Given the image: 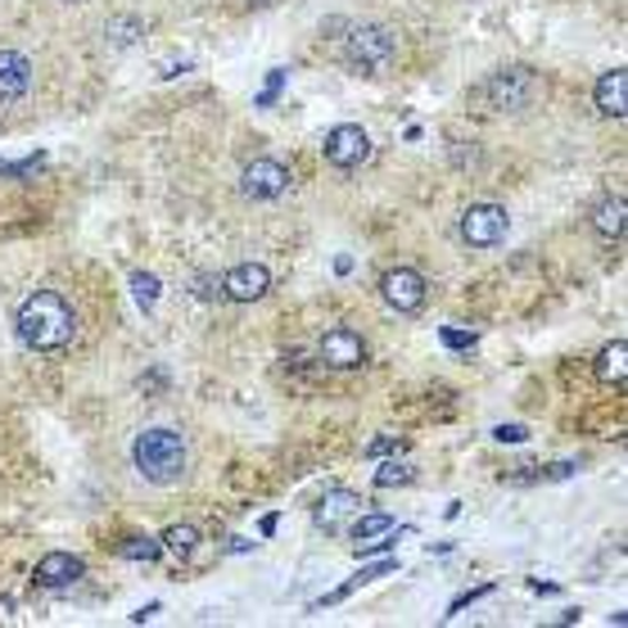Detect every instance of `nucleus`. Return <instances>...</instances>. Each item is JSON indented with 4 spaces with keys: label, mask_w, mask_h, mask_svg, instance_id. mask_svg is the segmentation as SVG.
<instances>
[{
    "label": "nucleus",
    "mask_w": 628,
    "mask_h": 628,
    "mask_svg": "<svg viewBox=\"0 0 628 628\" xmlns=\"http://www.w3.org/2000/svg\"><path fill=\"white\" fill-rule=\"evenodd\" d=\"M19 339L28 348H37V353H54V348L73 343L78 335V312L73 303H68L59 290H37L23 308H19Z\"/></svg>",
    "instance_id": "f257e3e1"
},
{
    "label": "nucleus",
    "mask_w": 628,
    "mask_h": 628,
    "mask_svg": "<svg viewBox=\"0 0 628 628\" xmlns=\"http://www.w3.org/2000/svg\"><path fill=\"white\" fill-rule=\"evenodd\" d=\"M131 466L141 470L150 484H177L181 475H186V466H190V448H186V439L177 435V430H168V426H154V430H141L136 435V443H131Z\"/></svg>",
    "instance_id": "f03ea898"
},
{
    "label": "nucleus",
    "mask_w": 628,
    "mask_h": 628,
    "mask_svg": "<svg viewBox=\"0 0 628 628\" xmlns=\"http://www.w3.org/2000/svg\"><path fill=\"white\" fill-rule=\"evenodd\" d=\"M538 87H542V82H538L534 68L516 63V68H498V73H488V78L470 91V100H475L484 113H520V109L534 104Z\"/></svg>",
    "instance_id": "7ed1b4c3"
},
{
    "label": "nucleus",
    "mask_w": 628,
    "mask_h": 628,
    "mask_svg": "<svg viewBox=\"0 0 628 628\" xmlns=\"http://www.w3.org/2000/svg\"><path fill=\"white\" fill-rule=\"evenodd\" d=\"M393 59H398V37L389 28H380V23H362L343 41V63L353 68V73H362V78L389 73Z\"/></svg>",
    "instance_id": "20e7f679"
},
{
    "label": "nucleus",
    "mask_w": 628,
    "mask_h": 628,
    "mask_svg": "<svg viewBox=\"0 0 628 628\" xmlns=\"http://www.w3.org/2000/svg\"><path fill=\"white\" fill-rule=\"evenodd\" d=\"M507 227H511V218H507L502 203H470L466 213H461V240L475 245V249L502 245L507 240Z\"/></svg>",
    "instance_id": "39448f33"
},
{
    "label": "nucleus",
    "mask_w": 628,
    "mask_h": 628,
    "mask_svg": "<svg viewBox=\"0 0 628 628\" xmlns=\"http://www.w3.org/2000/svg\"><path fill=\"white\" fill-rule=\"evenodd\" d=\"M326 163L339 168V172H353L371 159V136L358 127V122H339L330 136H326V146H321Z\"/></svg>",
    "instance_id": "423d86ee"
},
{
    "label": "nucleus",
    "mask_w": 628,
    "mask_h": 628,
    "mask_svg": "<svg viewBox=\"0 0 628 628\" xmlns=\"http://www.w3.org/2000/svg\"><path fill=\"white\" fill-rule=\"evenodd\" d=\"M426 276L416 271V267H393V271H385L380 276V299L393 308V312H402V317H411V312H421L426 308Z\"/></svg>",
    "instance_id": "0eeeda50"
},
{
    "label": "nucleus",
    "mask_w": 628,
    "mask_h": 628,
    "mask_svg": "<svg viewBox=\"0 0 628 628\" xmlns=\"http://www.w3.org/2000/svg\"><path fill=\"white\" fill-rule=\"evenodd\" d=\"M317 353H321V362L335 367V371H358V367H367V343H362L358 330H348V326L326 330V339H321Z\"/></svg>",
    "instance_id": "6e6552de"
},
{
    "label": "nucleus",
    "mask_w": 628,
    "mask_h": 628,
    "mask_svg": "<svg viewBox=\"0 0 628 628\" xmlns=\"http://www.w3.org/2000/svg\"><path fill=\"white\" fill-rule=\"evenodd\" d=\"M290 172L276 163V159H253L245 172H240V190L249 195V199H281L286 190H290Z\"/></svg>",
    "instance_id": "1a4fd4ad"
},
{
    "label": "nucleus",
    "mask_w": 628,
    "mask_h": 628,
    "mask_svg": "<svg viewBox=\"0 0 628 628\" xmlns=\"http://www.w3.org/2000/svg\"><path fill=\"white\" fill-rule=\"evenodd\" d=\"M271 290V271L262 262H236L227 276H222V295L236 299V303H253Z\"/></svg>",
    "instance_id": "9d476101"
},
{
    "label": "nucleus",
    "mask_w": 628,
    "mask_h": 628,
    "mask_svg": "<svg viewBox=\"0 0 628 628\" xmlns=\"http://www.w3.org/2000/svg\"><path fill=\"white\" fill-rule=\"evenodd\" d=\"M358 511H362V498L353 494V488H330V494L317 502L312 520H317L326 534H339V525H343L348 516H358Z\"/></svg>",
    "instance_id": "9b49d317"
},
{
    "label": "nucleus",
    "mask_w": 628,
    "mask_h": 628,
    "mask_svg": "<svg viewBox=\"0 0 628 628\" xmlns=\"http://www.w3.org/2000/svg\"><path fill=\"white\" fill-rule=\"evenodd\" d=\"M82 579V561L73 551H46L41 561H37V584L41 588H68V584H78Z\"/></svg>",
    "instance_id": "f8f14e48"
},
{
    "label": "nucleus",
    "mask_w": 628,
    "mask_h": 628,
    "mask_svg": "<svg viewBox=\"0 0 628 628\" xmlns=\"http://www.w3.org/2000/svg\"><path fill=\"white\" fill-rule=\"evenodd\" d=\"M32 87V63L19 50H0V104L28 96Z\"/></svg>",
    "instance_id": "ddd939ff"
},
{
    "label": "nucleus",
    "mask_w": 628,
    "mask_h": 628,
    "mask_svg": "<svg viewBox=\"0 0 628 628\" xmlns=\"http://www.w3.org/2000/svg\"><path fill=\"white\" fill-rule=\"evenodd\" d=\"M597 109L606 118H624L628 113V68H610L597 82Z\"/></svg>",
    "instance_id": "4468645a"
},
{
    "label": "nucleus",
    "mask_w": 628,
    "mask_h": 628,
    "mask_svg": "<svg viewBox=\"0 0 628 628\" xmlns=\"http://www.w3.org/2000/svg\"><path fill=\"white\" fill-rule=\"evenodd\" d=\"M624 213H628L624 195H606V199L592 208V231H597L601 240H619V236H624Z\"/></svg>",
    "instance_id": "2eb2a0df"
},
{
    "label": "nucleus",
    "mask_w": 628,
    "mask_h": 628,
    "mask_svg": "<svg viewBox=\"0 0 628 628\" xmlns=\"http://www.w3.org/2000/svg\"><path fill=\"white\" fill-rule=\"evenodd\" d=\"M592 371H597L601 385H624V376H628V343L624 339L606 343L597 353V362H592Z\"/></svg>",
    "instance_id": "dca6fc26"
},
{
    "label": "nucleus",
    "mask_w": 628,
    "mask_h": 628,
    "mask_svg": "<svg viewBox=\"0 0 628 628\" xmlns=\"http://www.w3.org/2000/svg\"><path fill=\"white\" fill-rule=\"evenodd\" d=\"M385 534H393V516H385V511L358 516V525H353V542H376Z\"/></svg>",
    "instance_id": "f3484780"
},
{
    "label": "nucleus",
    "mask_w": 628,
    "mask_h": 628,
    "mask_svg": "<svg viewBox=\"0 0 628 628\" xmlns=\"http://www.w3.org/2000/svg\"><path fill=\"white\" fill-rule=\"evenodd\" d=\"M163 551H177V556H190L195 547H199V529L195 525H172V529H163Z\"/></svg>",
    "instance_id": "a211bd4d"
},
{
    "label": "nucleus",
    "mask_w": 628,
    "mask_h": 628,
    "mask_svg": "<svg viewBox=\"0 0 628 628\" xmlns=\"http://www.w3.org/2000/svg\"><path fill=\"white\" fill-rule=\"evenodd\" d=\"M118 556H127V561H159V556H163V542L159 538H127L122 547H118Z\"/></svg>",
    "instance_id": "6ab92c4d"
},
{
    "label": "nucleus",
    "mask_w": 628,
    "mask_h": 628,
    "mask_svg": "<svg viewBox=\"0 0 628 628\" xmlns=\"http://www.w3.org/2000/svg\"><path fill=\"white\" fill-rule=\"evenodd\" d=\"M131 295H136V303L150 312L159 303V276L154 271H131Z\"/></svg>",
    "instance_id": "aec40b11"
},
{
    "label": "nucleus",
    "mask_w": 628,
    "mask_h": 628,
    "mask_svg": "<svg viewBox=\"0 0 628 628\" xmlns=\"http://www.w3.org/2000/svg\"><path fill=\"white\" fill-rule=\"evenodd\" d=\"M141 32H146V28H141V19H109V23H104V37H109L113 46H131Z\"/></svg>",
    "instance_id": "412c9836"
},
{
    "label": "nucleus",
    "mask_w": 628,
    "mask_h": 628,
    "mask_svg": "<svg viewBox=\"0 0 628 628\" xmlns=\"http://www.w3.org/2000/svg\"><path fill=\"white\" fill-rule=\"evenodd\" d=\"M411 479H416V470L411 466H398V461H389V466L376 470V488H393V484H411Z\"/></svg>",
    "instance_id": "4be33fe9"
},
{
    "label": "nucleus",
    "mask_w": 628,
    "mask_h": 628,
    "mask_svg": "<svg viewBox=\"0 0 628 628\" xmlns=\"http://www.w3.org/2000/svg\"><path fill=\"white\" fill-rule=\"evenodd\" d=\"M488 592H494V584H479V588H470V592H461V597H457V601L448 606V619H452V615H461V610H466L470 601H479V597H488Z\"/></svg>",
    "instance_id": "5701e85b"
},
{
    "label": "nucleus",
    "mask_w": 628,
    "mask_h": 628,
    "mask_svg": "<svg viewBox=\"0 0 628 628\" xmlns=\"http://www.w3.org/2000/svg\"><path fill=\"white\" fill-rule=\"evenodd\" d=\"M439 339H443L448 348H470V343H475V335H470V330H452V326H443V330H439Z\"/></svg>",
    "instance_id": "b1692460"
},
{
    "label": "nucleus",
    "mask_w": 628,
    "mask_h": 628,
    "mask_svg": "<svg viewBox=\"0 0 628 628\" xmlns=\"http://www.w3.org/2000/svg\"><path fill=\"white\" fill-rule=\"evenodd\" d=\"M494 439H502V443H525V439H529V430H525V426H498V430H494Z\"/></svg>",
    "instance_id": "393cba45"
},
{
    "label": "nucleus",
    "mask_w": 628,
    "mask_h": 628,
    "mask_svg": "<svg viewBox=\"0 0 628 628\" xmlns=\"http://www.w3.org/2000/svg\"><path fill=\"white\" fill-rule=\"evenodd\" d=\"M195 286H199V290H195L199 299H213V295H222V290H213V286H222V281H218V276H199V281H195Z\"/></svg>",
    "instance_id": "a878e982"
},
{
    "label": "nucleus",
    "mask_w": 628,
    "mask_h": 628,
    "mask_svg": "<svg viewBox=\"0 0 628 628\" xmlns=\"http://www.w3.org/2000/svg\"><path fill=\"white\" fill-rule=\"evenodd\" d=\"M398 448V439H376L371 448H367V457H385V452H393Z\"/></svg>",
    "instance_id": "bb28decb"
},
{
    "label": "nucleus",
    "mask_w": 628,
    "mask_h": 628,
    "mask_svg": "<svg viewBox=\"0 0 628 628\" xmlns=\"http://www.w3.org/2000/svg\"><path fill=\"white\" fill-rule=\"evenodd\" d=\"M150 615H159V601H150V606H141V610H136V615H131V619H136V624H146V619H150Z\"/></svg>",
    "instance_id": "cd10ccee"
}]
</instances>
